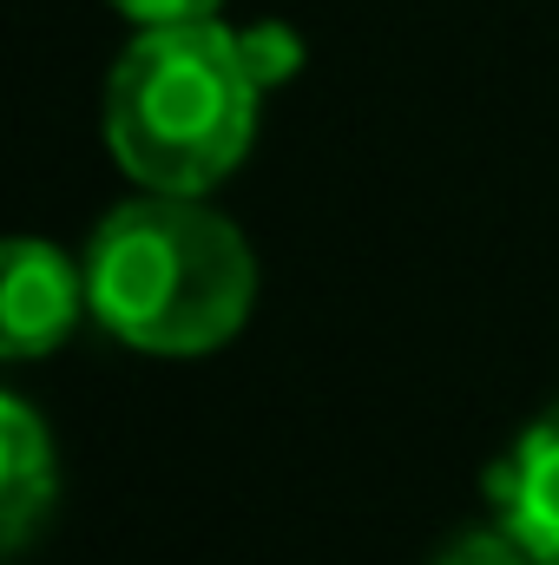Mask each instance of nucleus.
Segmentation results:
<instances>
[{
  "label": "nucleus",
  "instance_id": "obj_4",
  "mask_svg": "<svg viewBox=\"0 0 559 565\" xmlns=\"http://www.w3.org/2000/svg\"><path fill=\"white\" fill-rule=\"evenodd\" d=\"M494 507L527 559L559 565V408H547L494 467Z\"/></svg>",
  "mask_w": 559,
  "mask_h": 565
},
{
  "label": "nucleus",
  "instance_id": "obj_3",
  "mask_svg": "<svg viewBox=\"0 0 559 565\" xmlns=\"http://www.w3.org/2000/svg\"><path fill=\"white\" fill-rule=\"evenodd\" d=\"M80 309H86V270H73L40 237L7 244V270H0V355L7 362H33L53 342H66Z\"/></svg>",
  "mask_w": 559,
  "mask_h": 565
},
{
  "label": "nucleus",
  "instance_id": "obj_8",
  "mask_svg": "<svg viewBox=\"0 0 559 565\" xmlns=\"http://www.w3.org/2000/svg\"><path fill=\"white\" fill-rule=\"evenodd\" d=\"M139 33L151 26H198V20H218V0H113Z\"/></svg>",
  "mask_w": 559,
  "mask_h": 565
},
{
  "label": "nucleus",
  "instance_id": "obj_2",
  "mask_svg": "<svg viewBox=\"0 0 559 565\" xmlns=\"http://www.w3.org/2000/svg\"><path fill=\"white\" fill-rule=\"evenodd\" d=\"M257 93L231 26H151L106 79V145L145 191L204 198L244 164Z\"/></svg>",
  "mask_w": 559,
  "mask_h": 565
},
{
  "label": "nucleus",
  "instance_id": "obj_6",
  "mask_svg": "<svg viewBox=\"0 0 559 565\" xmlns=\"http://www.w3.org/2000/svg\"><path fill=\"white\" fill-rule=\"evenodd\" d=\"M238 46H244V66H251V79L257 86H277L296 73V60H303V46H296V33L277 26V20H264V26H251V33H238Z\"/></svg>",
  "mask_w": 559,
  "mask_h": 565
},
{
  "label": "nucleus",
  "instance_id": "obj_5",
  "mask_svg": "<svg viewBox=\"0 0 559 565\" xmlns=\"http://www.w3.org/2000/svg\"><path fill=\"white\" fill-rule=\"evenodd\" d=\"M46 507H53V440L20 395H7L0 402V546L27 553Z\"/></svg>",
  "mask_w": 559,
  "mask_h": 565
},
{
  "label": "nucleus",
  "instance_id": "obj_1",
  "mask_svg": "<svg viewBox=\"0 0 559 565\" xmlns=\"http://www.w3.org/2000/svg\"><path fill=\"white\" fill-rule=\"evenodd\" d=\"M257 296V257L231 217L198 198L145 191L86 244V309L145 355L224 349Z\"/></svg>",
  "mask_w": 559,
  "mask_h": 565
},
{
  "label": "nucleus",
  "instance_id": "obj_7",
  "mask_svg": "<svg viewBox=\"0 0 559 565\" xmlns=\"http://www.w3.org/2000/svg\"><path fill=\"white\" fill-rule=\"evenodd\" d=\"M434 565H534V559H527V546L507 526H474V533H461Z\"/></svg>",
  "mask_w": 559,
  "mask_h": 565
}]
</instances>
